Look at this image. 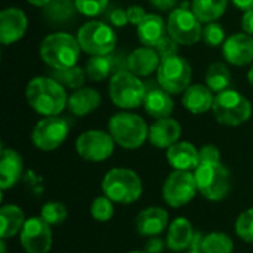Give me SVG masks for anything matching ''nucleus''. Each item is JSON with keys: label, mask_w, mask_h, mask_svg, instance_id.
Returning a JSON list of instances; mask_svg holds the SVG:
<instances>
[{"label": "nucleus", "mask_w": 253, "mask_h": 253, "mask_svg": "<svg viewBox=\"0 0 253 253\" xmlns=\"http://www.w3.org/2000/svg\"><path fill=\"white\" fill-rule=\"evenodd\" d=\"M86 74L92 82H102L111 76L114 71V61L111 55L105 56H90L86 62Z\"/></svg>", "instance_id": "obj_30"}, {"label": "nucleus", "mask_w": 253, "mask_h": 253, "mask_svg": "<svg viewBox=\"0 0 253 253\" xmlns=\"http://www.w3.org/2000/svg\"><path fill=\"white\" fill-rule=\"evenodd\" d=\"M154 49L157 50V53L160 55L162 59L178 55V43H176L170 36H165V37L157 43V46H156Z\"/></svg>", "instance_id": "obj_39"}, {"label": "nucleus", "mask_w": 253, "mask_h": 253, "mask_svg": "<svg viewBox=\"0 0 253 253\" xmlns=\"http://www.w3.org/2000/svg\"><path fill=\"white\" fill-rule=\"evenodd\" d=\"M228 0H193L191 10L200 22L209 24L218 21L227 12Z\"/></svg>", "instance_id": "obj_28"}, {"label": "nucleus", "mask_w": 253, "mask_h": 253, "mask_svg": "<svg viewBox=\"0 0 253 253\" xmlns=\"http://www.w3.org/2000/svg\"><path fill=\"white\" fill-rule=\"evenodd\" d=\"M77 40L83 52L90 56L111 55L117 44L114 30L101 21H87L77 31Z\"/></svg>", "instance_id": "obj_8"}, {"label": "nucleus", "mask_w": 253, "mask_h": 253, "mask_svg": "<svg viewBox=\"0 0 253 253\" xmlns=\"http://www.w3.org/2000/svg\"><path fill=\"white\" fill-rule=\"evenodd\" d=\"M136 33H138V40L142 43V46L156 47L157 43L166 36L168 28L160 15L148 13L145 19L136 27Z\"/></svg>", "instance_id": "obj_26"}, {"label": "nucleus", "mask_w": 253, "mask_h": 253, "mask_svg": "<svg viewBox=\"0 0 253 253\" xmlns=\"http://www.w3.org/2000/svg\"><path fill=\"white\" fill-rule=\"evenodd\" d=\"M0 249H1V252L0 253H7V251H6V242L1 239V242H0Z\"/></svg>", "instance_id": "obj_49"}, {"label": "nucleus", "mask_w": 253, "mask_h": 253, "mask_svg": "<svg viewBox=\"0 0 253 253\" xmlns=\"http://www.w3.org/2000/svg\"><path fill=\"white\" fill-rule=\"evenodd\" d=\"M22 170H24V162L21 154L12 148H1V159H0L1 191L15 187L22 176Z\"/></svg>", "instance_id": "obj_19"}, {"label": "nucleus", "mask_w": 253, "mask_h": 253, "mask_svg": "<svg viewBox=\"0 0 253 253\" xmlns=\"http://www.w3.org/2000/svg\"><path fill=\"white\" fill-rule=\"evenodd\" d=\"M27 15L18 7H6L0 12V42L7 46L21 40L27 31Z\"/></svg>", "instance_id": "obj_16"}, {"label": "nucleus", "mask_w": 253, "mask_h": 253, "mask_svg": "<svg viewBox=\"0 0 253 253\" xmlns=\"http://www.w3.org/2000/svg\"><path fill=\"white\" fill-rule=\"evenodd\" d=\"M74 10L76 4L71 0H52L44 7V16L53 24H64L73 16Z\"/></svg>", "instance_id": "obj_33"}, {"label": "nucleus", "mask_w": 253, "mask_h": 253, "mask_svg": "<svg viewBox=\"0 0 253 253\" xmlns=\"http://www.w3.org/2000/svg\"><path fill=\"white\" fill-rule=\"evenodd\" d=\"M196 231L191 222L185 218H176L168 230L166 236V246L173 252H182L193 248Z\"/></svg>", "instance_id": "obj_22"}, {"label": "nucleus", "mask_w": 253, "mask_h": 253, "mask_svg": "<svg viewBox=\"0 0 253 253\" xmlns=\"http://www.w3.org/2000/svg\"><path fill=\"white\" fill-rule=\"evenodd\" d=\"M199 251L202 253H233L234 243L224 233H211L202 237Z\"/></svg>", "instance_id": "obj_32"}, {"label": "nucleus", "mask_w": 253, "mask_h": 253, "mask_svg": "<svg viewBox=\"0 0 253 253\" xmlns=\"http://www.w3.org/2000/svg\"><path fill=\"white\" fill-rule=\"evenodd\" d=\"M162 62L160 55L154 47H138L127 58V70L138 77H147L159 70Z\"/></svg>", "instance_id": "obj_20"}, {"label": "nucleus", "mask_w": 253, "mask_h": 253, "mask_svg": "<svg viewBox=\"0 0 253 253\" xmlns=\"http://www.w3.org/2000/svg\"><path fill=\"white\" fill-rule=\"evenodd\" d=\"M242 28L245 33L253 36V9L246 10L242 16Z\"/></svg>", "instance_id": "obj_45"}, {"label": "nucleus", "mask_w": 253, "mask_h": 253, "mask_svg": "<svg viewBox=\"0 0 253 253\" xmlns=\"http://www.w3.org/2000/svg\"><path fill=\"white\" fill-rule=\"evenodd\" d=\"M70 125L64 117L50 116L36 123L31 132V142L42 151H53L67 139Z\"/></svg>", "instance_id": "obj_11"}, {"label": "nucleus", "mask_w": 253, "mask_h": 253, "mask_svg": "<svg viewBox=\"0 0 253 253\" xmlns=\"http://www.w3.org/2000/svg\"><path fill=\"white\" fill-rule=\"evenodd\" d=\"M157 73L159 86L170 95L184 93L191 84V65L190 62L179 55L162 59Z\"/></svg>", "instance_id": "obj_9"}, {"label": "nucleus", "mask_w": 253, "mask_h": 253, "mask_svg": "<svg viewBox=\"0 0 253 253\" xmlns=\"http://www.w3.org/2000/svg\"><path fill=\"white\" fill-rule=\"evenodd\" d=\"M202 22L194 15L193 10L187 7H178L173 9L169 13L166 28L168 36H170L178 44L182 46H191L196 44L202 39Z\"/></svg>", "instance_id": "obj_10"}, {"label": "nucleus", "mask_w": 253, "mask_h": 253, "mask_svg": "<svg viewBox=\"0 0 253 253\" xmlns=\"http://www.w3.org/2000/svg\"><path fill=\"white\" fill-rule=\"evenodd\" d=\"M236 233L242 240L253 243V208L240 213L236 221Z\"/></svg>", "instance_id": "obj_38"}, {"label": "nucleus", "mask_w": 253, "mask_h": 253, "mask_svg": "<svg viewBox=\"0 0 253 253\" xmlns=\"http://www.w3.org/2000/svg\"><path fill=\"white\" fill-rule=\"evenodd\" d=\"M90 215L98 222H108L114 215L113 200H110L107 196L96 197L90 205Z\"/></svg>", "instance_id": "obj_34"}, {"label": "nucleus", "mask_w": 253, "mask_h": 253, "mask_svg": "<svg viewBox=\"0 0 253 253\" xmlns=\"http://www.w3.org/2000/svg\"><path fill=\"white\" fill-rule=\"evenodd\" d=\"M148 126L145 120L130 111H120L108 122V132L114 142L125 150H136L148 139Z\"/></svg>", "instance_id": "obj_3"}, {"label": "nucleus", "mask_w": 253, "mask_h": 253, "mask_svg": "<svg viewBox=\"0 0 253 253\" xmlns=\"http://www.w3.org/2000/svg\"><path fill=\"white\" fill-rule=\"evenodd\" d=\"M224 59L236 67H245L253 62V36L248 33H236L227 37L222 44Z\"/></svg>", "instance_id": "obj_15"}, {"label": "nucleus", "mask_w": 253, "mask_h": 253, "mask_svg": "<svg viewBox=\"0 0 253 253\" xmlns=\"http://www.w3.org/2000/svg\"><path fill=\"white\" fill-rule=\"evenodd\" d=\"M199 156H200V163H218L221 162V153L218 150V147L208 144L203 145L199 150Z\"/></svg>", "instance_id": "obj_40"}, {"label": "nucleus", "mask_w": 253, "mask_h": 253, "mask_svg": "<svg viewBox=\"0 0 253 253\" xmlns=\"http://www.w3.org/2000/svg\"><path fill=\"white\" fill-rule=\"evenodd\" d=\"M142 105L148 116L154 119H165V117H170V114L173 113L175 102L170 93H168L162 87H154L145 93Z\"/></svg>", "instance_id": "obj_25"}, {"label": "nucleus", "mask_w": 253, "mask_h": 253, "mask_svg": "<svg viewBox=\"0 0 253 253\" xmlns=\"http://www.w3.org/2000/svg\"><path fill=\"white\" fill-rule=\"evenodd\" d=\"M169 224V215L163 208L150 206L138 213L135 225L136 231L142 237H157Z\"/></svg>", "instance_id": "obj_18"}, {"label": "nucleus", "mask_w": 253, "mask_h": 253, "mask_svg": "<svg viewBox=\"0 0 253 253\" xmlns=\"http://www.w3.org/2000/svg\"><path fill=\"white\" fill-rule=\"evenodd\" d=\"M215 96L213 92L203 84H191L184 93H182V105L187 111L193 114H203L209 110H212Z\"/></svg>", "instance_id": "obj_23"}, {"label": "nucleus", "mask_w": 253, "mask_h": 253, "mask_svg": "<svg viewBox=\"0 0 253 253\" xmlns=\"http://www.w3.org/2000/svg\"><path fill=\"white\" fill-rule=\"evenodd\" d=\"M166 159L175 170H193L200 165L199 150L185 141H178L166 151Z\"/></svg>", "instance_id": "obj_21"}, {"label": "nucleus", "mask_w": 253, "mask_h": 253, "mask_svg": "<svg viewBox=\"0 0 253 253\" xmlns=\"http://www.w3.org/2000/svg\"><path fill=\"white\" fill-rule=\"evenodd\" d=\"M108 93L116 107L122 110H135L144 104L147 92L141 77L135 76L129 70H120L111 76Z\"/></svg>", "instance_id": "obj_5"}, {"label": "nucleus", "mask_w": 253, "mask_h": 253, "mask_svg": "<svg viewBox=\"0 0 253 253\" xmlns=\"http://www.w3.org/2000/svg\"><path fill=\"white\" fill-rule=\"evenodd\" d=\"M148 3L151 7L166 12V10H173L175 6L178 4V0H148Z\"/></svg>", "instance_id": "obj_43"}, {"label": "nucleus", "mask_w": 253, "mask_h": 253, "mask_svg": "<svg viewBox=\"0 0 253 253\" xmlns=\"http://www.w3.org/2000/svg\"><path fill=\"white\" fill-rule=\"evenodd\" d=\"M50 77H53L64 87L77 90V89L83 87V84L86 82V70H83L79 65H74L70 68H62V70H52Z\"/></svg>", "instance_id": "obj_31"}, {"label": "nucleus", "mask_w": 253, "mask_h": 253, "mask_svg": "<svg viewBox=\"0 0 253 253\" xmlns=\"http://www.w3.org/2000/svg\"><path fill=\"white\" fill-rule=\"evenodd\" d=\"M165 249V242L159 237H150L145 245V251L148 253H162Z\"/></svg>", "instance_id": "obj_44"}, {"label": "nucleus", "mask_w": 253, "mask_h": 253, "mask_svg": "<svg viewBox=\"0 0 253 253\" xmlns=\"http://www.w3.org/2000/svg\"><path fill=\"white\" fill-rule=\"evenodd\" d=\"M231 3L243 12L253 9V0H231Z\"/></svg>", "instance_id": "obj_46"}, {"label": "nucleus", "mask_w": 253, "mask_h": 253, "mask_svg": "<svg viewBox=\"0 0 253 253\" xmlns=\"http://www.w3.org/2000/svg\"><path fill=\"white\" fill-rule=\"evenodd\" d=\"M82 47L77 37L58 31L46 36L40 43V56L52 70L74 67L80 58Z\"/></svg>", "instance_id": "obj_2"}, {"label": "nucleus", "mask_w": 253, "mask_h": 253, "mask_svg": "<svg viewBox=\"0 0 253 253\" xmlns=\"http://www.w3.org/2000/svg\"><path fill=\"white\" fill-rule=\"evenodd\" d=\"M102 191L110 200L122 205L136 202L142 194L141 178L127 168H114L102 179Z\"/></svg>", "instance_id": "obj_4"}, {"label": "nucleus", "mask_w": 253, "mask_h": 253, "mask_svg": "<svg viewBox=\"0 0 253 253\" xmlns=\"http://www.w3.org/2000/svg\"><path fill=\"white\" fill-rule=\"evenodd\" d=\"M129 253H148L147 251H132V252Z\"/></svg>", "instance_id": "obj_51"}, {"label": "nucleus", "mask_w": 253, "mask_h": 253, "mask_svg": "<svg viewBox=\"0 0 253 253\" xmlns=\"http://www.w3.org/2000/svg\"><path fill=\"white\" fill-rule=\"evenodd\" d=\"M42 216L28 218L19 233V242L27 253H49L52 248V231Z\"/></svg>", "instance_id": "obj_14"}, {"label": "nucleus", "mask_w": 253, "mask_h": 253, "mask_svg": "<svg viewBox=\"0 0 253 253\" xmlns=\"http://www.w3.org/2000/svg\"><path fill=\"white\" fill-rule=\"evenodd\" d=\"M182 127L178 120L172 117L157 119L148 129V141L157 148H169L181 138Z\"/></svg>", "instance_id": "obj_17"}, {"label": "nucleus", "mask_w": 253, "mask_h": 253, "mask_svg": "<svg viewBox=\"0 0 253 253\" xmlns=\"http://www.w3.org/2000/svg\"><path fill=\"white\" fill-rule=\"evenodd\" d=\"M30 4L36 6V7H46L52 0H27Z\"/></svg>", "instance_id": "obj_47"}, {"label": "nucleus", "mask_w": 253, "mask_h": 253, "mask_svg": "<svg viewBox=\"0 0 253 253\" xmlns=\"http://www.w3.org/2000/svg\"><path fill=\"white\" fill-rule=\"evenodd\" d=\"M101 105V95L92 87H80L68 96L67 108L74 116H87Z\"/></svg>", "instance_id": "obj_24"}, {"label": "nucleus", "mask_w": 253, "mask_h": 253, "mask_svg": "<svg viewBox=\"0 0 253 253\" xmlns=\"http://www.w3.org/2000/svg\"><path fill=\"white\" fill-rule=\"evenodd\" d=\"M76 10L80 15L95 18L105 12L108 6V0H74Z\"/></svg>", "instance_id": "obj_37"}, {"label": "nucleus", "mask_w": 253, "mask_h": 253, "mask_svg": "<svg viewBox=\"0 0 253 253\" xmlns=\"http://www.w3.org/2000/svg\"><path fill=\"white\" fill-rule=\"evenodd\" d=\"M197 191L194 173L190 170H175L163 182L162 196L170 208H181L188 205Z\"/></svg>", "instance_id": "obj_12"}, {"label": "nucleus", "mask_w": 253, "mask_h": 253, "mask_svg": "<svg viewBox=\"0 0 253 253\" xmlns=\"http://www.w3.org/2000/svg\"><path fill=\"white\" fill-rule=\"evenodd\" d=\"M114 139L110 132L87 130L79 135L76 141L77 154L87 162H104L114 151Z\"/></svg>", "instance_id": "obj_13"}, {"label": "nucleus", "mask_w": 253, "mask_h": 253, "mask_svg": "<svg viewBox=\"0 0 253 253\" xmlns=\"http://www.w3.org/2000/svg\"><path fill=\"white\" fill-rule=\"evenodd\" d=\"M202 39L211 47H219L227 40L225 39V31H224L222 25L218 24L216 21L215 22H209V24L205 25L203 33H202Z\"/></svg>", "instance_id": "obj_36"}, {"label": "nucleus", "mask_w": 253, "mask_h": 253, "mask_svg": "<svg viewBox=\"0 0 253 253\" xmlns=\"http://www.w3.org/2000/svg\"><path fill=\"white\" fill-rule=\"evenodd\" d=\"M126 12H127V19H129V22L132 24V25H139L144 19H145V16L148 15L141 6H130V7H127L126 9Z\"/></svg>", "instance_id": "obj_41"}, {"label": "nucleus", "mask_w": 253, "mask_h": 253, "mask_svg": "<svg viewBox=\"0 0 253 253\" xmlns=\"http://www.w3.org/2000/svg\"><path fill=\"white\" fill-rule=\"evenodd\" d=\"M108 19H110V22L114 25V27H125L127 22H129V19H127V12L125 10V9H114V10H111V13L108 15Z\"/></svg>", "instance_id": "obj_42"}, {"label": "nucleus", "mask_w": 253, "mask_h": 253, "mask_svg": "<svg viewBox=\"0 0 253 253\" xmlns=\"http://www.w3.org/2000/svg\"><path fill=\"white\" fill-rule=\"evenodd\" d=\"M248 80H249L251 86L253 87V65H252V68L249 70V73H248Z\"/></svg>", "instance_id": "obj_48"}, {"label": "nucleus", "mask_w": 253, "mask_h": 253, "mask_svg": "<svg viewBox=\"0 0 253 253\" xmlns=\"http://www.w3.org/2000/svg\"><path fill=\"white\" fill-rule=\"evenodd\" d=\"M215 119L225 126H239L248 122L252 116L251 101L237 90L227 89L215 95L212 105Z\"/></svg>", "instance_id": "obj_7"}, {"label": "nucleus", "mask_w": 253, "mask_h": 253, "mask_svg": "<svg viewBox=\"0 0 253 253\" xmlns=\"http://www.w3.org/2000/svg\"><path fill=\"white\" fill-rule=\"evenodd\" d=\"M25 215L24 211L16 206V205H4L0 209V222H1V230H0V237L3 240L10 239L21 233L24 224H25Z\"/></svg>", "instance_id": "obj_27"}, {"label": "nucleus", "mask_w": 253, "mask_h": 253, "mask_svg": "<svg viewBox=\"0 0 253 253\" xmlns=\"http://www.w3.org/2000/svg\"><path fill=\"white\" fill-rule=\"evenodd\" d=\"M40 216L49 225H59L67 218V208L61 202H47L43 205Z\"/></svg>", "instance_id": "obj_35"}, {"label": "nucleus", "mask_w": 253, "mask_h": 253, "mask_svg": "<svg viewBox=\"0 0 253 253\" xmlns=\"http://www.w3.org/2000/svg\"><path fill=\"white\" fill-rule=\"evenodd\" d=\"M205 80H206V86L212 92L219 93V92H224L230 87L231 73L224 62H213L208 67Z\"/></svg>", "instance_id": "obj_29"}, {"label": "nucleus", "mask_w": 253, "mask_h": 253, "mask_svg": "<svg viewBox=\"0 0 253 253\" xmlns=\"http://www.w3.org/2000/svg\"><path fill=\"white\" fill-rule=\"evenodd\" d=\"M187 253H202V252H200V251H197V249H190Z\"/></svg>", "instance_id": "obj_50"}, {"label": "nucleus", "mask_w": 253, "mask_h": 253, "mask_svg": "<svg viewBox=\"0 0 253 253\" xmlns=\"http://www.w3.org/2000/svg\"><path fill=\"white\" fill-rule=\"evenodd\" d=\"M199 193L211 202L225 199L231 190V173L221 163H200L194 169Z\"/></svg>", "instance_id": "obj_6"}, {"label": "nucleus", "mask_w": 253, "mask_h": 253, "mask_svg": "<svg viewBox=\"0 0 253 253\" xmlns=\"http://www.w3.org/2000/svg\"><path fill=\"white\" fill-rule=\"evenodd\" d=\"M28 105L44 117L59 116L68 104L65 87L53 77H33L25 87Z\"/></svg>", "instance_id": "obj_1"}]
</instances>
